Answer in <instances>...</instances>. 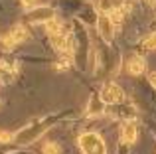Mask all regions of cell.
<instances>
[{"label": "cell", "mask_w": 156, "mask_h": 154, "mask_svg": "<svg viewBox=\"0 0 156 154\" xmlns=\"http://www.w3.org/2000/svg\"><path fill=\"white\" fill-rule=\"evenodd\" d=\"M79 148L83 154H107V146L97 132H85L79 136Z\"/></svg>", "instance_id": "1"}, {"label": "cell", "mask_w": 156, "mask_h": 154, "mask_svg": "<svg viewBox=\"0 0 156 154\" xmlns=\"http://www.w3.org/2000/svg\"><path fill=\"white\" fill-rule=\"evenodd\" d=\"M129 73L130 75H134V77H138V75H142L146 71V61H144V58H140V55H134V58H130L129 59Z\"/></svg>", "instance_id": "6"}, {"label": "cell", "mask_w": 156, "mask_h": 154, "mask_svg": "<svg viewBox=\"0 0 156 154\" xmlns=\"http://www.w3.org/2000/svg\"><path fill=\"white\" fill-rule=\"evenodd\" d=\"M20 2H22V6H24V8H30V10H32V8L38 4V0H20Z\"/></svg>", "instance_id": "14"}, {"label": "cell", "mask_w": 156, "mask_h": 154, "mask_svg": "<svg viewBox=\"0 0 156 154\" xmlns=\"http://www.w3.org/2000/svg\"><path fill=\"white\" fill-rule=\"evenodd\" d=\"M0 105H2V101H0Z\"/></svg>", "instance_id": "17"}, {"label": "cell", "mask_w": 156, "mask_h": 154, "mask_svg": "<svg viewBox=\"0 0 156 154\" xmlns=\"http://www.w3.org/2000/svg\"><path fill=\"white\" fill-rule=\"evenodd\" d=\"M146 4H148V6H152V8H156V0H146Z\"/></svg>", "instance_id": "16"}, {"label": "cell", "mask_w": 156, "mask_h": 154, "mask_svg": "<svg viewBox=\"0 0 156 154\" xmlns=\"http://www.w3.org/2000/svg\"><path fill=\"white\" fill-rule=\"evenodd\" d=\"M14 46H16V42L12 40L10 34H4L2 38H0V50H2V51H12Z\"/></svg>", "instance_id": "10"}, {"label": "cell", "mask_w": 156, "mask_h": 154, "mask_svg": "<svg viewBox=\"0 0 156 154\" xmlns=\"http://www.w3.org/2000/svg\"><path fill=\"white\" fill-rule=\"evenodd\" d=\"M28 16H30V22H34V24H48L55 18L53 16V8L50 6H34Z\"/></svg>", "instance_id": "4"}, {"label": "cell", "mask_w": 156, "mask_h": 154, "mask_svg": "<svg viewBox=\"0 0 156 154\" xmlns=\"http://www.w3.org/2000/svg\"><path fill=\"white\" fill-rule=\"evenodd\" d=\"M8 34L12 36V40L16 42V46L28 40V30H26V26H22V24H18V26H12V30L8 32Z\"/></svg>", "instance_id": "8"}, {"label": "cell", "mask_w": 156, "mask_h": 154, "mask_svg": "<svg viewBox=\"0 0 156 154\" xmlns=\"http://www.w3.org/2000/svg\"><path fill=\"white\" fill-rule=\"evenodd\" d=\"M44 154H61V146L57 142H46L44 144Z\"/></svg>", "instance_id": "11"}, {"label": "cell", "mask_w": 156, "mask_h": 154, "mask_svg": "<svg viewBox=\"0 0 156 154\" xmlns=\"http://www.w3.org/2000/svg\"><path fill=\"white\" fill-rule=\"evenodd\" d=\"M46 30H48V36H50V38H51V36H57V34H63V24H61L59 22V20H55V18H53L51 20V22H48L46 24Z\"/></svg>", "instance_id": "9"}, {"label": "cell", "mask_w": 156, "mask_h": 154, "mask_svg": "<svg viewBox=\"0 0 156 154\" xmlns=\"http://www.w3.org/2000/svg\"><path fill=\"white\" fill-rule=\"evenodd\" d=\"M148 81H150V85L156 89V71H152V73H148Z\"/></svg>", "instance_id": "15"}, {"label": "cell", "mask_w": 156, "mask_h": 154, "mask_svg": "<svg viewBox=\"0 0 156 154\" xmlns=\"http://www.w3.org/2000/svg\"><path fill=\"white\" fill-rule=\"evenodd\" d=\"M97 30H99V36L105 40L107 44L113 42V36H115V24H113V20L109 18V14L101 12V14L97 16Z\"/></svg>", "instance_id": "3"}, {"label": "cell", "mask_w": 156, "mask_h": 154, "mask_svg": "<svg viewBox=\"0 0 156 154\" xmlns=\"http://www.w3.org/2000/svg\"><path fill=\"white\" fill-rule=\"evenodd\" d=\"M97 8L105 14L113 10H119V8H125V0H97Z\"/></svg>", "instance_id": "7"}, {"label": "cell", "mask_w": 156, "mask_h": 154, "mask_svg": "<svg viewBox=\"0 0 156 154\" xmlns=\"http://www.w3.org/2000/svg\"><path fill=\"white\" fill-rule=\"evenodd\" d=\"M99 97L105 105H117V103L122 101L125 95H122V89L119 87L117 83H105L103 89H101V93H99Z\"/></svg>", "instance_id": "2"}, {"label": "cell", "mask_w": 156, "mask_h": 154, "mask_svg": "<svg viewBox=\"0 0 156 154\" xmlns=\"http://www.w3.org/2000/svg\"><path fill=\"white\" fill-rule=\"evenodd\" d=\"M144 47L146 50H156V32H152L150 36L144 38Z\"/></svg>", "instance_id": "12"}, {"label": "cell", "mask_w": 156, "mask_h": 154, "mask_svg": "<svg viewBox=\"0 0 156 154\" xmlns=\"http://www.w3.org/2000/svg\"><path fill=\"white\" fill-rule=\"evenodd\" d=\"M136 135H138L136 124L130 123V121H126V123L121 127V140H122V142H126V144L136 142Z\"/></svg>", "instance_id": "5"}, {"label": "cell", "mask_w": 156, "mask_h": 154, "mask_svg": "<svg viewBox=\"0 0 156 154\" xmlns=\"http://www.w3.org/2000/svg\"><path fill=\"white\" fill-rule=\"evenodd\" d=\"M12 138H14V135H12V132H6V131H0V142H10Z\"/></svg>", "instance_id": "13"}]
</instances>
